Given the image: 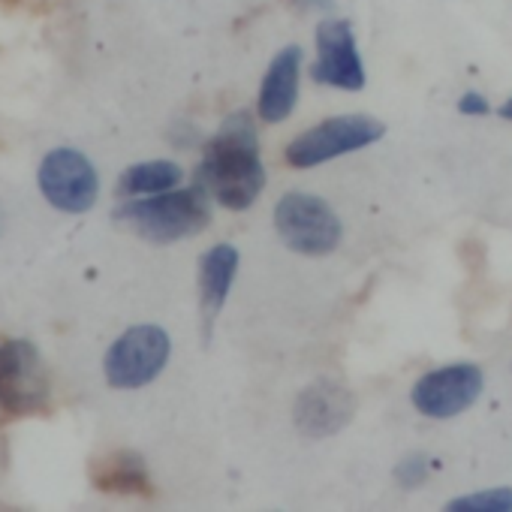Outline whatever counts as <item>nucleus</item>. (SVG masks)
<instances>
[{
    "mask_svg": "<svg viewBox=\"0 0 512 512\" xmlns=\"http://www.w3.org/2000/svg\"><path fill=\"white\" fill-rule=\"evenodd\" d=\"M193 181L229 211H244L266 187V166L260 160V136L247 112H232L208 139Z\"/></svg>",
    "mask_w": 512,
    "mask_h": 512,
    "instance_id": "f257e3e1",
    "label": "nucleus"
},
{
    "mask_svg": "<svg viewBox=\"0 0 512 512\" xmlns=\"http://www.w3.org/2000/svg\"><path fill=\"white\" fill-rule=\"evenodd\" d=\"M115 223L151 244H172L202 232L211 223V196L196 184L154 196H136L115 208Z\"/></svg>",
    "mask_w": 512,
    "mask_h": 512,
    "instance_id": "f03ea898",
    "label": "nucleus"
},
{
    "mask_svg": "<svg viewBox=\"0 0 512 512\" xmlns=\"http://www.w3.org/2000/svg\"><path fill=\"white\" fill-rule=\"evenodd\" d=\"M275 229L281 241L302 256H326L344 238V223L335 208L314 193H284L275 205Z\"/></svg>",
    "mask_w": 512,
    "mask_h": 512,
    "instance_id": "7ed1b4c3",
    "label": "nucleus"
},
{
    "mask_svg": "<svg viewBox=\"0 0 512 512\" xmlns=\"http://www.w3.org/2000/svg\"><path fill=\"white\" fill-rule=\"evenodd\" d=\"M383 136H386L383 121H377L371 115H338V118H326V121L308 127L305 133H299L284 148V160L293 169H314L341 154L362 151V148L380 142Z\"/></svg>",
    "mask_w": 512,
    "mask_h": 512,
    "instance_id": "20e7f679",
    "label": "nucleus"
},
{
    "mask_svg": "<svg viewBox=\"0 0 512 512\" xmlns=\"http://www.w3.org/2000/svg\"><path fill=\"white\" fill-rule=\"evenodd\" d=\"M52 383L40 350L13 338L0 344V410L10 416H37L49 410Z\"/></svg>",
    "mask_w": 512,
    "mask_h": 512,
    "instance_id": "39448f33",
    "label": "nucleus"
},
{
    "mask_svg": "<svg viewBox=\"0 0 512 512\" xmlns=\"http://www.w3.org/2000/svg\"><path fill=\"white\" fill-rule=\"evenodd\" d=\"M172 353V341L160 326L127 329L106 353L103 371L112 389H142L160 377Z\"/></svg>",
    "mask_w": 512,
    "mask_h": 512,
    "instance_id": "423d86ee",
    "label": "nucleus"
},
{
    "mask_svg": "<svg viewBox=\"0 0 512 512\" xmlns=\"http://www.w3.org/2000/svg\"><path fill=\"white\" fill-rule=\"evenodd\" d=\"M485 389V374L473 362H452L434 371H425L413 389L410 401L425 419H455L470 410Z\"/></svg>",
    "mask_w": 512,
    "mask_h": 512,
    "instance_id": "0eeeda50",
    "label": "nucleus"
},
{
    "mask_svg": "<svg viewBox=\"0 0 512 512\" xmlns=\"http://www.w3.org/2000/svg\"><path fill=\"white\" fill-rule=\"evenodd\" d=\"M43 196L67 214H85L100 196V178L94 163L76 148H55L46 154L37 172Z\"/></svg>",
    "mask_w": 512,
    "mask_h": 512,
    "instance_id": "6e6552de",
    "label": "nucleus"
},
{
    "mask_svg": "<svg viewBox=\"0 0 512 512\" xmlns=\"http://www.w3.org/2000/svg\"><path fill=\"white\" fill-rule=\"evenodd\" d=\"M317 58L311 64V79L338 91H362L368 82L353 25L347 19H323L314 31Z\"/></svg>",
    "mask_w": 512,
    "mask_h": 512,
    "instance_id": "1a4fd4ad",
    "label": "nucleus"
},
{
    "mask_svg": "<svg viewBox=\"0 0 512 512\" xmlns=\"http://www.w3.org/2000/svg\"><path fill=\"white\" fill-rule=\"evenodd\" d=\"M356 416V395L329 377H320L317 383H311L296 407H293V422L305 437H332L338 431H344Z\"/></svg>",
    "mask_w": 512,
    "mask_h": 512,
    "instance_id": "9d476101",
    "label": "nucleus"
},
{
    "mask_svg": "<svg viewBox=\"0 0 512 512\" xmlns=\"http://www.w3.org/2000/svg\"><path fill=\"white\" fill-rule=\"evenodd\" d=\"M302 46H284L272 61L260 82V97H256V112L266 124H281L299 103V79H302Z\"/></svg>",
    "mask_w": 512,
    "mask_h": 512,
    "instance_id": "9b49d317",
    "label": "nucleus"
},
{
    "mask_svg": "<svg viewBox=\"0 0 512 512\" xmlns=\"http://www.w3.org/2000/svg\"><path fill=\"white\" fill-rule=\"evenodd\" d=\"M235 272H238V250L232 244L220 241L211 250H205L199 263V305H202L205 329H211L217 314L223 311Z\"/></svg>",
    "mask_w": 512,
    "mask_h": 512,
    "instance_id": "f8f14e48",
    "label": "nucleus"
},
{
    "mask_svg": "<svg viewBox=\"0 0 512 512\" xmlns=\"http://www.w3.org/2000/svg\"><path fill=\"white\" fill-rule=\"evenodd\" d=\"M91 482L103 494L115 497H154V482L145 461L136 452H112L91 464Z\"/></svg>",
    "mask_w": 512,
    "mask_h": 512,
    "instance_id": "ddd939ff",
    "label": "nucleus"
},
{
    "mask_svg": "<svg viewBox=\"0 0 512 512\" xmlns=\"http://www.w3.org/2000/svg\"><path fill=\"white\" fill-rule=\"evenodd\" d=\"M184 172L178 163L172 160H148V163H136L130 169L121 172L118 178V196L124 199H136V196H154V193H166L175 190L181 184Z\"/></svg>",
    "mask_w": 512,
    "mask_h": 512,
    "instance_id": "4468645a",
    "label": "nucleus"
},
{
    "mask_svg": "<svg viewBox=\"0 0 512 512\" xmlns=\"http://www.w3.org/2000/svg\"><path fill=\"white\" fill-rule=\"evenodd\" d=\"M449 512H512V488L497 485L473 494H458L446 503Z\"/></svg>",
    "mask_w": 512,
    "mask_h": 512,
    "instance_id": "2eb2a0df",
    "label": "nucleus"
},
{
    "mask_svg": "<svg viewBox=\"0 0 512 512\" xmlns=\"http://www.w3.org/2000/svg\"><path fill=\"white\" fill-rule=\"evenodd\" d=\"M428 476H431V458H428L425 452H413V455L401 458L398 467H395V482H398L404 491L419 488Z\"/></svg>",
    "mask_w": 512,
    "mask_h": 512,
    "instance_id": "dca6fc26",
    "label": "nucleus"
},
{
    "mask_svg": "<svg viewBox=\"0 0 512 512\" xmlns=\"http://www.w3.org/2000/svg\"><path fill=\"white\" fill-rule=\"evenodd\" d=\"M458 112H461V115H470V118H479V115H488L491 106H488V100H485L482 94L467 91V94H461V100H458Z\"/></svg>",
    "mask_w": 512,
    "mask_h": 512,
    "instance_id": "f3484780",
    "label": "nucleus"
},
{
    "mask_svg": "<svg viewBox=\"0 0 512 512\" xmlns=\"http://www.w3.org/2000/svg\"><path fill=\"white\" fill-rule=\"evenodd\" d=\"M497 115H500V118H506V121H512V100H506V103L497 109Z\"/></svg>",
    "mask_w": 512,
    "mask_h": 512,
    "instance_id": "a211bd4d",
    "label": "nucleus"
}]
</instances>
